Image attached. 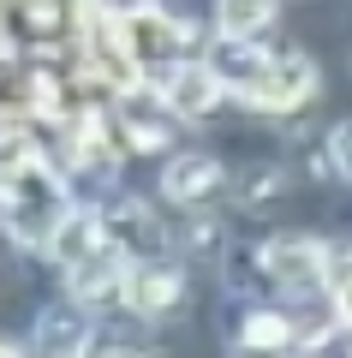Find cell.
<instances>
[{"label":"cell","instance_id":"obj_12","mask_svg":"<svg viewBox=\"0 0 352 358\" xmlns=\"http://www.w3.org/2000/svg\"><path fill=\"white\" fill-rule=\"evenodd\" d=\"M60 150H66V162H72L78 173H108L113 167V126L96 108H78L60 126Z\"/></svg>","mask_w":352,"mask_h":358},{"label":"cell","instance_id":"obj_16","mask_svg":"<svg viewBox=\"0 0 352 358\" xmlns=\"http://www.w3.org/2000/svg\"><path fill=\"white\" fill-rule=\"evenodd\" d=\"M101 245H108V233H101V209H96V215L78 209V215L60 227V239L48 245V257H60V268H72V263H84V257H96Z\"/></svg>","mask_w":352,"mask_h":358},{"label":"cell","instance_id":"obj_11","mask_svg":"<svg viewBox=\"0 0 352 358\" xmlns=\"http://www.w3.org/2000/svg\"><path fill=\"white\" fill-rule=\"evenodd\" d=\"M155 96H162V108H167L174 120H203V114H215V108H221L227 84L215 78L209 60H191L185 72H174L162 90H155Z\"/></svg>","mask_w":352,"mask_h":358},{"label":"cell","instance_id":"obj_18","mask_svg":"<svg viewBox=\"0 0 352 358\" xmlns=\"http://www.w3.org/2000/svg\"><path fill=\"white\" fill-rule=\"evenodd\" d=\"M275 18V0H215V24L227 36H263Z\"/></svg>","mask_w":352,"mask_h":358},{"label":"cell","instance_id":"obj_23","mask_svg":"<svg viewBox=\"0 0 352 358\" xmlns=\"http://www.w3.org/2000/svg\"><path fill=\"white\" fill-rule=\"evenodd\" d=\"M233 358H287V352H251V346H239Z\"/></svg>","mask_w":352,"mask_h":358},{"label":"cell","instance_id":"obj_4","mask_svg":"<svg viewBox=\"0 0 352 358\" xmlns=\"http://www.w3.org/2000/svg\"><path fill=\"white\" fill-rule=\"evenodd\" d=\"M263 281L281 287V293H323V287H335V257H328L323 239H311V233H281V239L263 245Z\"/></svg>","mask_w":352,"mask_h":358},{"label":"cell","instance_id":"obj_21","mask_svg":"<svg viewBox=\"0 0 352 358\" xmlns=\"http://www.w3.org/2000/svg\"><path fill=\"white\" fill-rule=\"evenodd\" d=\"M96 358H143V352H138V346H132V341H108V346H101Z\"/></svg>","mask_w":352,"mask_h":358},{"label":"cell","instance_id":"obj_17","mask_svg":"<svg viewBox=\"0 0 352 358\" xmlns=\"http://www.w3.org/2000/svg\"><path fill=\"white\" fill-rule=\"evenodd\" d=\"M239 346H251V352H287V346H299V329H293L287 310H251L239 322Z\"/></svg>","mask_w":352,"mask_h":358},{"label":"cell","instance_id":"obj_2","mask_svg":"<svg viewBox=\"0 0 352 358\" xmlns=\"http://www.w3.org/2000/svg\"><path fill=\"white\" fill-rule=\"evenodd\" d=\"M78 78L108 90V96H138L143 90V66L132 54L126 13H113L108 0H84V60H78Z\"/></svg>","mask_w":352,"mask_h":358},{"label":"cell","instance_id":"obj_1","mask_svg":"<svg viewBox=\"0 0 352 358\" xmlns=\"http://www.w3.org/2000/svg\"><path fill=\"white\" fill-rule=\"evenodd\" d=\"M72 215H78L72 192H66V179L54 173L48 155H18V162H6V233H13V245L48 251Z\"/></svg>","mask_w":352,"mask_h":358},{"label":"cell","instance_id":"obj_19","mask_svg":"<svg viewBox=\"0 0 352 358\" xmlns=\"http://www.w3.org/2000/svg\"><path fill=\"white\" fill-rule=\"evenodd\" d=\"M328 162H335L340 179H352V120H340V126L328 131Z\"/></svg>","mask_w":352,"mask_h":358},{"label":"cell","instance_id":"obj_8","mask_svg":"<svg viewBox=\"0 0 352 358\" xmlns=\"http://www.w3.org/2000/svg\"><path fill=\"white\" fill-rule=\"evenodd\" d=\"M30 346H36L42 358H84L90 346H96V334H90V305H78L72 293L54 299V305H42L36 329H30Z\"/></svg>","mask_w":352,"mask_h":358},{"label":"cell","instance_id":"obj_9","mask_svg":"<svg viewBox=\"0 0 352 358\" xmlns=\"http://www.w3.org/2000/svg\"><path fill=\"white\" fill-rule=\"evenodd\" d=\"M221 185H227L221 155H203V150L167 155V167H162V197H167V203H179V209L215 203V197H221Z\"/></svg>","mask_w":352,"mask_h":358},{"label":"cell","instance_id":"obj_6","mask_svg":"<svg viewBox=\"0 0 352 358\" xmlns=\"http://www.w3.org/2000/svg\"><path fill=\"white\" fill-rule=\"evenodd\" d=\"M72 24V0H6V48L13 60H36Z\"/></svg>","mask_w":352,"mask_h":358},{"label":"cell","instance_id":"obj_13","mask_svg":"<svg viewBox=\"0 0 352 358\" xmlns=\"http://www.w3.org/2000/svg\"><path fill=\"white\" fill-rule=\"evenodd\" d=\"M316 96V66H311V54H281L275 60V72H269V84H263V96H257L251 108H263V114H299L304 102Z\"/></svg>","mask_w":352,"mask_h":358},{"label":"cell","instance_id":"obj_5","mask_svg":"<svg viewBox=\"0 0 352 358\" xmlns=\"http://www.w3.org/2000/svg\"><path fill=\"white\" fill-rule=\"evenodd\" d=\"M203 60L215 66V78L227 84V96H245V102H257L281 54H269L257 36H227V30H221V36L209 42V54H203Z\"/></svg>","mask_w":352,"mask_h":358},{"label":"cell","instance_id":"obj_7","mask_svg":"<svg viewBox=\"0 0 352 358\" xmlns=\"http://www.w3.org/2000/svg\"><path fill=\"white\" fill-rule=\"evenodd\" d=\"M101 233H108V245L126 257V263H150V257L167 251V227H162V215H155L143 197H120V203H108V209H101Z\"/></svg>","mask_w":352,"mask_h":358},{"label":"cell","instance_id":"obj_22","mask_svg":"<svg viewBox=\"0 0 352 358\" xmlns=\"http://www.w3.org/2000/svg\"><path fill=\"white\" fill-rule=\"evenodd\" d=\"M24 346L30 341H6V346H0V358H24Z\"/></svg>","mask_w":352,"mask_h":358},{"label":"cell","instance_id":"obj_20","mask_svg":"<svg viewBox=\"0 0 352 358\" xmlns=\"http://www.w3.org/2000/svg\"><path fill=\"white\" fill-rule=\"evenodd\" d=\"M328 293H335V317L352 329V263H346V268H335V287H328Z\"/></svg>","mask_w":352,"mask_h":358},{"label":"cell","instance_id":"obj_10","mask_svg":"<svg viewBox=\"0 0 352 358\" xmlns=\"http://www.w3.org/2000/svg\"><path fill=\"white\" fill-rule=\"evenodd\" d=\"M126 299L138 317H167V310H179V299H185V268L167 263V257H150V263H132L126 268Z\"/></svg>","mask_w":352,"mask_h":358},{"label":"cell","instance_id":"obj_14","mask_svg":"<svg viewBox=\"0 0 352 358\" xmlns=\"http://www.w3.org/2000/svg\"><path fill=\"white\" fill-rule=\"evenodd\" d=\"M126 257L113 251V245H101L96 257H84V263H72L66 268V293L78 299V305H101V299H113V293H126Z\"/></svg>","mask_w":352,"mask_h":358},{"label":"cell","instance_id":"obj_3","mask_svg":"<svg viewBox=\"0 0 352 358\" xmlns=\"http://www.w3.org/2000/svg\"><path fill=\"white\" fill-rule=\"evenodd\" d=\"M126 36H132V54H138L150 90H162L174 72L191 66V30L179 24L167 6H155V0H138L126 13Z\"/></svg>","mask_w":352,"mask_h":358},{"label":"cell","instance_id":"obj_15","mask_svg":"<svg viewBox=\"0 0 352 358\" xmlns=\"http://www.w3.org/2000/svg\"><path fill=\"white\" fill-rule=\"evenodd\" d=\"M120 131H126V150L132 155H150V150H167L174 143V120L167 114H155V108H143V102H132V96H120Z\"/></svg>","mask_w":352,"mask_h":358}]
</instances>
